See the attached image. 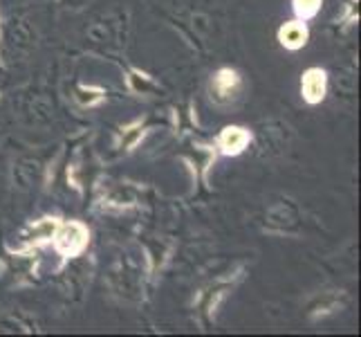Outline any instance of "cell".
I'll use <instances>...</instances> for the list:
<instances>
[{
    "instance_id": "obj_3",
    "label": "cell",
    "mask_w": 361,
    "mask_h": 337,
    "mask_svg": "<svg viewBox=\"0 0 361 337\" xmlns=\"http://www.w3.org/2000/svg\"><path fill=\"white\" fill-rule=\"evenodd\" d=\"M211 88H214L218 102H229V99H233L235 93L240 90V77H238V72H235V70H220L216 77H214V83H211Z\"/></svg>"
},
{
    "instance_id": "obj_2",
    "label": "cell",
    "mask_w": 361,
    "mask_h": 337,
    "mask_svg": "<svg viewBox=\"0 0 361 337\" xmlns=\"http://www.w3.org/2000/svg\"><path fill=\"white\" fill-rule=\"evenodd\" d=\"M326 72L321 68H310L303 74V81H301V93L303 99L307 104H321L323 97H326Z\"/></svg>"
},
{
    "instance_id": "obj_8",
    "label": "cell",
    "mask_w": 361,
    "mask_h": 337,
    "mask_svg": "<svg viewBox=\"0 0 361 337\" xmlns=\"http://www.w3.org/2000/svg\"><path fill=\"white\" fill-rule=\"evenodd\" d=\"M140 129H142L140 124H135V126H130V129L123 131V137H126V140H123V146H126V148L135 146V142L142 137V131H140Z\"/></svg>"
},
{
    "instance_id": "obj_1",
    "label": "cell",
    "mask_w": 361,
    "mask_h": 337,
    "mask_svg": "<svg viewBox=\"0 0 361 337\" xmlns=\"http://www.w3.org/2000/svg\"><path fill=\"white\" fill-rule=\"evenodd\" d=\"M52 239L61 254L77 256L79 252H83V247L88 245V230H85L81 223H68V225H61Z\"/></svg>"
},
{
    "instance_id": "obj_5",
    "label": "cell",
    "mask_w": 361,
    "mask_h": 337,
    "mask_svg": "<svg viewBox=\"0 0 361 337\" xmlns=\"http://www.w3.org/2000/svg\"><path fill=\"white\" fill-rule=\"evenodd\" d=\"M279 41L288 49H301L307 43V28L303 23H285L279 32Z\"/></svg>"
},
{
    "instance_id": "obj_7",
    "label": "cell",
    "mask_w": 361,
    "mask_h": 337,
    "mask_svg": "<svg viewBox=\"0 0 361 337\" xmlns=\"http://www.w3.org/2000/svg\"><path fill=\"white\" fill-rule=\"evenodd\" d=\"M79 102L83 106H92L97 102H102L104 99V90H97V88H79Z\"/></svg>"
},
{
    "instance_id": "obj_4",
    "label": "cell",
    "mask_w": 361,
    "mask_h": 337,
    "mask_svg": "<svg viewBox=\"0 0 361 337\" xmlns=\"http://www.w3.org/2000/svg\"><path fill=\"white\" fill-rule=\"evenodd\" d=\"M249 140H252V135H249L245 129L227 126V129H222V133L218 137V144H220L222 153H225V155H238L243 148L249 144Z\"/></svg>"
},
{
    "instance_id": "obj_6",
    "label": "cell",
    "mask_w": 361,
    "mask_h": 337,
    "mask_svg": "<svg viewBox=\"0 0 361 337\" xmlns=\"http://www.w3.org/2000/svg\"><path fill=\"white\" fill-rule=\"evenodd\" d=\"M321 3L323 0H294V11H296V16L298 18H312L319 14V9H321Z\"/></svg>"
}]
</instances>
